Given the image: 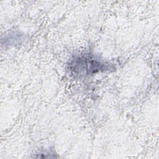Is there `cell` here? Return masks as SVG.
Instances as JSON below:
<instances>
[{
  "instance_id": "6da1fadb",
  "label": "cell",
  "mask_w": 159,
  "mask_h": 159,
  "mask_svg": "<svg viewBox=\"0 0 159 159\" xmlns=\"http://www.w3.org/2000/svg\"><path fill=\"white\" fill-rule=\"evenodd\" d=\"M73 70L79 74H88L94 73L96 71L102 69L103 64L97 61L95 58H92L89 56L79 57L75 60L72 64Z\"/></svg>"
}]
</instances>
